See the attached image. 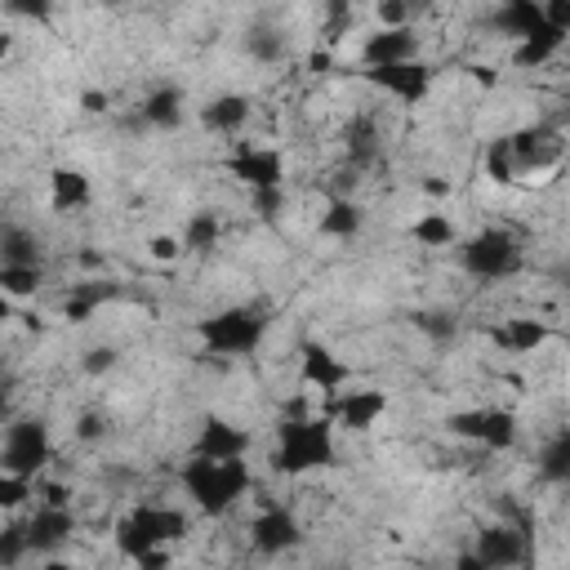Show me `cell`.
<instances>
[{"mask_svg":"<svg viewBox=\"0 0 570 570\" xmlns=\"http://www.w3.org/2000/svg\"><path fill=\"white\" fill-rule=\"evenodd\" d=\"M495 28L503 37H512V41H526V37H535L543 28V14H539L535 0H508V6L495 14Z\"/></svg>","mask_w":570,"mask_h":570,"instance_id":"obj_19","label":"cell"},{"mask_svg":"<svg viewBox=\"0 0 570 570\" xmlns=\"http://www.w3.org/2000/svg\"><path fill=\"white\" fill-rule=\"evenodd\" d=\"M28 499H32V481L0 468V508L10 512V508H19V503H28Z\"/></svg>","mask_w":570,"mask_h":570,"instance_id":"obj_34","label":"cell"},{"mask_svg":"<svg viewBox=\"0 0 570 570\" xmlns=\"http://www.w3.org/2000/svg\"><path fill=\"white\" fill-rule=\"evenodd\" d=\"M72 530H77V521L68 508H41L28 521V552H59L72 539Z\"/></svg>","mask_w":570,"mask_h":570,"instance_id":"obj_15","label":"cell"},{"mask_svg":"<svg viewBox=\"0 0 570 570\" xmlns=\"http://www.w3.org/2000/svg\"><path fill=\"white\" fill-rule=\"evenodd\" d=\"M108 299H116V285H103V281H99V285H77V291L68 295V304H63V317L81 326V322H90V317L99 313V304H108Z\"/></svg>","mask_w":570,"mask_h":570,"instance_id":"obj_22","label":"cell"},{"mask_svg":"<svg viewBox=\"0 0 570 570\" xmlns=\"http://www.w3.org/2000/svg\"><path fill=\"white\" fill-rule=\"evenodd\" d=\"M183 490L192 495V503L205 512V517H218L227 512L245 490H250V464L245 459H192L183 468Z\"/></svg>","mask_w":570,"mask_h":570,"instance_id":"obj_2","label":"cell"},{"mask_svg":"<svg viewBox=\"0 0 570 570\" xmlns=\"http://www.w3.org/2000/svg\"><path fill=\"white\" fill-rule=\"evenodd\" d=\"M218 232H223L218 214H210V210H196V214L187 218V227H183V250H196V254H205V250H214V245H218Z\"/></svg>","mask_w":570,"mask_h":570,"instance_id":"obj_28","label":"cell"},{"mask_svg":"<svg viewBox=\"0 0 570 570\" xmlns=\"http://www.w3.org/2000/svg\"><path fill=\"white\" fill-rule=\"evenodd\" d=\"M486 174H490L495 183H512V179H517V165H512V143H508V134H503V139H495V143L486 147Z\"/></svg>","mask_w":570,"mask_h":570,"instance_id":"obj_32","label":"cell"},{"mask_svg":"<svg viewBox=\"0 0 570 570\" xmlns=\"http://www.w3.org/2000/svg\"><path fill=\"white\" fill-rule=\"evenodd\" d=\"M267 335V317L258 308H227L201 322V344L210 357H250Z\"/></svg>","mask_w":570,"mask_h":570,"instance_id":"obj_4","label":"cell"},{"mask_svg":"<svg viewBox=\"0 0 570 570\" xmlns=\"http://www.w3.org/2000/svg\"><path fill=\"white\" fill-rule=\"evenodd\" d=\"M245 50H250V59H258V63H281V59H285V41H281L276 32H267V28L250 32Z\"/></svg>","mask_w":570,"mask_h":570,"instance_id":"obj_33","label":"cell"},{"mask_svg":"<svg viewBox=\"0 0 570 570\" xmlns=\"http://www.w3.org/2000/svg\"><path fill=\"white\" fill-rule=\"evenodd\" d=\"M250 201H254V214L276 218V214H281V205H285V187H272V192H250Z\"/></svg>","mask_w":570,"mask_h":570,"instance_id":"obj_36","label":"cell"},{"mask_svg":"<svg viewBox=\"0 0 570 570\" xmlns=\"http://www.w3.org/2000/svg\"><path fill=\"white\" fill-rule=\"evenodd\" d=\"M147 254H152L156 263H174V258L183 254V241H179V236H152V241H147Z\"/></svg>","mask_w":570,"mask_h":570,"instance_id":"obj_37","label":"cell"},{"mask_svg":"<svg viewBox=\"0 0 570 570\" xmlns=\"http://www.w3.org/2000/svg\"><path fill=\"white\" fill-rule=\"evenodd\" d=\"M10 50H14V37H10V32H0V63L10 59Z\"/></svg>","mask_w":570,"mask_h":570,"instance_id":"obj_48","label":"cell"},{"mask_svg":"<svg viewBox=\"0 0 570 570\" xmlns=\"http://www.w3.org/2000/svg\"><path fill=\"white\" fill-rule=\"evenodd\" d=\"M384 410H388V397H384L379 388L344 393V397L335 401V419H339V428H348V432H366V428H375V424L384 419Z\"/></svg>","mask_w":570,"mask_h":570,"instance_id":"obj_13","label":"cell"},{"mask_svg":"<svg viewBox=\"0 0 570 570\" xmlns=\"http://www.w3.org/2000/svg\"><path fill=\"white\" fill-rule=\"evenodd\" d=\"M472 557L486 570H512L526 557V535L512 530V526H490V530H481V543H477Z\"/></svg>","mask_w":570,"mask_h":570,"instance_id":"obj_12","label":"cell"},{"mask_svg":"<svg viewBox=\"0 0 570 570\" xmlns=\"http://www.w3.org/2000/svg\"><path fill=\"white\" fill-rule=\"evenodd\" d=\"M366 81L401 103H424L432 90V72L415 59V63H393V68H366Z\"/></svg>","mask_w":570,"mask_h":570,"instance_id":"obj_8","label":"cell"},{"mask_svg":"<svg viewBox=\"0 0 570 570\" xmlns=\"http://www.w3.org/2000/svg\"><path fill=\"white\" fill-rule=\"evenodd\" d=\"M54 446H50V428L45 419H14L6 428V441H0V468L14 472V477H37L50 464Z\"/></svg>","mask_w":570,"mask_h":570,"instance_id":"obj_5","label":"cell"},{"mask_svg":"<svg viewBox=\"0 0 570 570\" xmlns=\"http://www.w3.org/2000/svg\"><path fill=\"white\" fill-rule=\"evenodd\" d=\"M245 121H250V99H241V94H218L201 108V125L214 134H236Z\"/></svg>","mask_w":570,"mask_h":570,"instance_id":"obj_17","label":"cell"},{"mask_svg":"<svg viewBox=\"0 0 570 570\" xmlns=\"http://www.w3.org/2000/svg\"><path fill=\"white\" fill-rule=\"evenodd\" d=\"M561 45H566V32L539 28L535 37L517 41V50H512V63H517V68H526V72H530V68H543V63H548V59H552Z\"/></svg>","mask_w":570,"mask_h":570,"instance_id":"obj_21","label":"cell"},{"mask_svg":"<svg viewBox=\"0 0 570 570\" xmlns=\"http://www.w3.org/2000/svg\"><path fill=\"white\" fill-rule=\"evenodd\" d=\"M477 441H481L486 450H508V446L517 441V415H512V410H481Z\"/></svg>","mask_w":570,"mask_h":570,"instance_id":"obj_24","label":"cell"},{"mask_svg":"<svg viewBox=\"0 0 570 570\" xmlns=\"http://www.w3.org/2000/svg\"><path fill=\"white\" fill-rule=\"evenodd\" d=\"M45 508H68V490L63 486H45Z\"/></svg>","mask_w":570,"mask_h":570,"instance_id":"obj_44","label":"cell"},{"mask_svg":"<svg viewBox=\"0 0 570 570\" xmlns=\"http://www.w3.org/2000/svg\"><path fill=\"white\" fill-rule=\"evenodd\" d=\"M0 322H10V299L0 295Z\"/></svg>","mask_w":570,"mask_h":570,"instance_id":"obj_49","label":"cell"},{"mask_svg":"<svg viewBox=\"0 0 570 570\" xmlns=\"http://www.w3.org/2000/svg\"><path fill=\"white\" fill-rule=\"evenodd\" d=\"M539 477L552 481V486L570 481V432H557V437L539 450Z\"/></svg>","mask_w":570,"mask_h":570,"instance_id":"obj_26","label":"cell"},{"mask_svg":"<svg viewBox=\"0 0 570 570\" xmlns=\"http://www.w3.org/2000/svg\"><path fill=\"white\" fill-rule=\"evenodd\" d=\"M450 570H486V566H481V561H477V557H459V561H455V566H450Z\"/></svg>","mask_w":570,"mask_h":570,"instance_id":"obj_47","label":"cell"},{"mask_svg":"<svg viewBox=\"0 0 570 570\" xmlns=\"http://www.w3.org/2000/svg\"><path fill=\"white\" fill-rule=\"evenodd\" d=\"M335 464V428L330 419H281L272 468L285 477H304Z\"/></svg>","mask_w":570,"mask_h":570,"instance_id":"obj_1","label":"cell"},{"mask_svg":"<svg viewBox=\"0 0 570 570\" xmlns=\"http://www.w3.org/2000/svg\"><path fill=\"white\" fill-rule=\"evenodd\" d=\"M410 236H415L419 245H428V250H441V245L455 241V223H450L446 214H424V218L410 227Z\"/></svg>","mask_w":570,"mask_h":570,"instance_id":"obj_29","label":"cell"},{"mask_svg":"<svg viewBox=\"0 0 570 570\" xmlns=\"http://www.w3.org/2000/svg\"><path fill=\"white\" fill-rule=\"evenodd\" d=\"M10 14H19V19H45L50 10L45 6H10Z\"/></svg>","mask_w":570,"mask_h":570,"instance_id":"obj_45","label":"cell"},{"mask_svg":"<svg viewBox=\"0 0 570 570\" xmlns=\"http://www.w3.org/2000/svg\"><path fill=\"white\" fill-rule=\"evenodd\" d=\"M464 272L481 281H508L521 272V245L503 227H486L472 241H464Z\"/></svg>","mask_w":570,"mask_h":570,"instance_id":"obj_6","label":"cell"},{"mask_svg":"<svg viewBox=\"0 0 570 570\" xmlns=\"http://www.w3.org/2000/svg\"><path fill=\"white\" fill-rule=\"evenodd\" d=\"M424 330H428L432 339H450V335H455V326H450L446 313H428V317H424Z\"/></svg>","mask_w":570,"mask_h":570,"instance_id":"obj_41","label":"cell"},{"mask_svg":"<svg viewBox=\"0 0 570 570\" xmlns=\"http://www.w3.org/2000/svg\"><path fill=\"white\" fill-rule=\"evenodd\" d=\"M415 54H419V41H415V32L410 28H401V32H375L366 45H362V63L366 68H393V63H415Z\"/></svg>","mask_w":570,"mask_h":570,"instance_id":"obj_14","label":"cell"},{"mask_svg":"<svg viewBox=\"0 0 570 570\" xmlns=\"http://www.w3.org/2000/svg\"><path fill=\"white\" fill-rule=\"evenodd\" d=\"M134 566H139V570H165V566H170V552H165V548H156V552H147V557H139Z\"/></svg>","mask_w":570,"mask_h":570,"instance_id":"obj_43","label":"cell"},{"mask_svg":"<svg viewBox=\"0 0 570 570\" xmlns=\"http://www.w3.org/2000/svg\"><path fill=\"white\" fill-rule=\"evenodd\" d=\"M81 108H85L90 116H99V112H108V94H103V90H85V94H81Z\"/></svg>","mask_w":570,"mask_h":570,"instance_id":"obj_42","label":"cell"},{"mask_svg":"<svg viewBox=\"0 0 570 570\" xmlns=\"http://www.w3.org/2000/svg\"><path fill=\"white\" fill-rule=\"evenodd\" d=\"M28 557V526H0V570H14Z\"/></svg>","mask_w":570,"mask_h":570,"instance_id":"obj_31","label":"cell"},{"mask_svg":"<svg viewBox=\"0 0 570 570\" xmlns=\"http://www.w3.org/2000/svg\"><path fill=\"white\" fill-rule=\"evenodd\" d=\"M45 570H68V566H59V561H54V566H45Z\"/></svg>","mask_w":570,"mask_h":570,"instance_id":"obj_51","label":"cell"},{"mask_svg":"<svg viewBox=\"0 0 570 570\" xmlns=\"http://www.w3.org/2000/svg\"><path fill=\"white\" fill-rule=\"evenodd\" d=\"M227 174L241 179L250 192H272V187H285V156L276 147H250V143H241L227 156Z\"/></svg>","mask_w":570,"mask_h":570,"instance_id":"obj_7","label":"cell"},{"mask_svg":"<svg viewBox=\"0 0 570 570\" xmlns=\"http://www.w3.org/2000/svg\"><path fill=\"white\" fill-rule=\"evenodd\" d=\"M379 23H384V32H401L410 23V6H406V0H384V6H379Z\"/></svg>","mask_w":570,"mask_h":570,"instance_id":"obj_35","label":"cell"},{"mask_svg":"<svg viewBox=\"0 0 570 570\" xmlns=\"http://www.w3.org/2000/svg\"><path fill=\"white\" fill-rule=\"evenodd\" d=\"M308 68H313V72H326V68H330V54H322V50H317V54L308 59Z\"/></svg>","mask_w":570,"mask_h":570,"instance_id":"obj_46","label":"cell"},{"mask_svg":"<svg viewBox=\"0 0 570 570\" xmlns=\"http://www.w3.org/2000/svg\"><path fill=\"white\" fill-rule=\"evenodd\" d=\"M81 205H90V179L81 170H72V165H59L50 174V210L54 214H72Z\"/></svg>","mask_w":570,"mask_h":570,"instance_id":"obj_16","label":"cell"},{"mask_svg":"<svg viewBox=\"0 0 570 570\" xmlns=\"http://www.w3.org/2000/svg\"><path fill=\"white\" fill-rule=\"evenodd\" d=\"M299 379H304L308 388H317V393H335V388H344V384L353 379V366L339 362L330 348L308 344L304 357H299Z\"/></svg>","mask_w":570,"mask_h":570,"instance_id":"obj_11","label":"cell"},{"mask_svg":"<svg viewBox=\"0 0 570 570\" xmlns=\"http://www.w3.org/2000/svg\"><path fill=\"white\" fill-rule=\"evenodd\" d=\"M245 450H250V432L236 428L232 419H205L196 432V459L223 464V459H245Z\"/></svg>","mask_w":570,"mask_h":570,"instance_id":"obj_10","label":"cell"},{"mask_svg":"<svg viewBox=\"0 0 570 570\" xmlns=\"http://www.w3.org/2000/svg\"><path fill=\"white\" fill-rule=\"evenodd\" d=\"M143 121L152 130H179V121H183V90H174V85L152 90L143 99Z\"/></svg>","mask_w":570,"mask_h":570,"instance_id":"obj_20","label":"cell"},{"mask_svg":"<svg viewBox=\"0 0 570 570\" xmlns=\"http://www.w3.org/2000/svg\"><path fill=\"white\" fill-rule=\"evenodd\" d=\"M503 348H512V353H539L543 344H548V326L543 322H535V317H517V322H508L503 326V335H495Z\"/></svg>","mask_w":570,"mask_h":570,"instance_id":"obj_23","label":"cell"},{"mask_svg":"<svg viewBox=\"0 0 570 570\" xmlns=\"http://www.w3.org/2000/svg\"><path fill=\"white\" fill-rule=\"evenodd\" d=\"M348 152H353L357 165H366V161L379 152V139H375V121H370V116H357V121L348 125Z\"/></svg>","mask_w":570,"mask_h":570,"instance_id":"obj_30","label":"cell"},{"mask_svg":"<svg viewBox=\"0 0 570 570\" xmlns=\"http://www.w3.org/2000/svg\"><path fill=\"white\" fill-rule=\"evenodd\" d=\"M450 428H455L459 437L477 441V428H481V410H464V415H455V419H450Z\"/></svg>","mask_w":570,"mask_h":570,"instance_id":"obj_40","label":"cell"},{"mask_svg":"<svg viewBox=\"0 0 570 570\" xmlns=\"http://www.w3.org/2000/svg\"><path fill=\"white\" fill-rule=\"evenodd\" d=\"M77 437H81V441H103V437H108V419L94 415V410L81 415V419H77Z\"/></svg>","mask_w":570,"mask_h":570,"instance_id":"obj_39","label":"cell"},{"mask_svg":"<svg viewBox=\"0 0 570 570\" xmlns=\"http://www.w3.org/2000/svg\"><path fill=\"white\" fill-rule=\"evenodd\" d=\"M41 281H45L41 267H6L0 263V295L6 299H32L41 291Z\"/></svg>","mask_w":570,"mask_h":570,"instance_id":"obj_27","label":"cell"},{"mask_svg":"<svg viewBox=\"0 0 570 570\" xmlns=\"http://www.w3.org/2000/svg\"><path fill=\"white\" fill-rule=\"evenodd\" d=\"M183 535H187V517L179 508H152V503H143L130 517H121L116 548H121V557L139 561V557H147V552H156V548H165V543H174Z\"/></svg>","mask_w":570,"mask_h":570,"instance_id":"obj_3","label":"cell"},{"mask_svg":"<svg viewBox=\"0 0 570 570\" xmlns=\"http://www.w3.org/2000/svg\"><path fill=\"white\" fill-rule=\"evenodd\" d=\"M81 366H85V375H108L116 366V348H90Z\"/></svg>","mask_w":570,"mask_h":570,"instance_id":"obj_38","label":"cell"},{"mask_svg":"<svg viewBox=\"0 0 570 570\" xmlns=\"http://www.w3.org/2000/svg\"><path fill=\"white\" fill-rule=\"evenodd\" d=\"M0 263L6 267H41V241L28 227L6 223L0 227Z\"/></svg>","mask_w":570,"mask_h":570,"instance_id":"obj_18","label":"cell"},{"mask_svg":"<svg viewBox=\"0 0 570 570\" xmlns=\"http://www.w3.org/2000/svg\"><path fill=\"white\" fill-rule=\"evenodd\" d=\"M299 539H304V530H299V521L285 512V508H263V512L250 521V543H254L263 557L291 552V548H299Z\"/></svg>","mask_w":570,"mask_h":570,"instance_id":"obj_9","label":"cell"},{"mask_svg":"<svg viewBox=\"0 0 570 570\" xmlns=\"http://www.w3.org/2000/svg\"><path fill=\"white\" fill-rule=\"evenodd\" d=\"M0 410H6V388H0Z\"/></svg>","mask_w":570,"mask_h":570,"instance_id":"obj_50","label":"cell"},{"mask_svg":"<svg viewBox=\"0 0 570 570\" xmlns=\"http://www.w3.org/2000/svg\"><path fill=\"white\" fill-rule=\"evenodd\" d=\"M322 232H326V236H335V241L357 236V232H362V210H357L353 201L335 196V201L326 205V214H322Z\"/></svg>","mask_w":570,"mask_h":570,"instance_id":"obj_25","label":"cell"}]
</instances>
